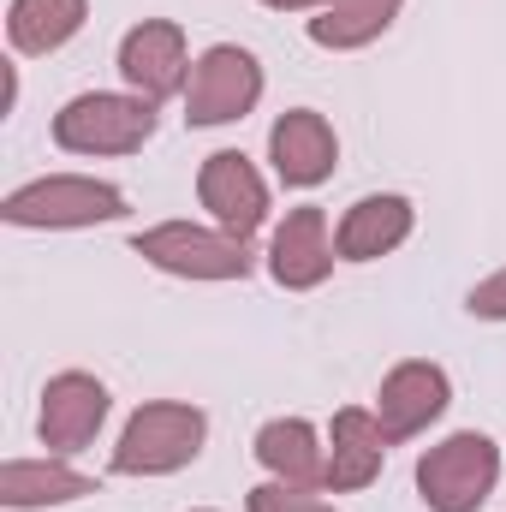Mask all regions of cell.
Masks as SVG:
<instances>
[{"label":"cell","mask_w":506,"mask_h":512,"mask_svg":"<svg viewBox=\"0 0 506 512\" xmlns=\"http://www.w3.org/2000/svg\"><path fill=\"white\" fill-rule=\"evenodd\" d=\"M131 203L120 185L90 179V173H48L18 191H6L0 221L6 227H36V233H72V227H108L126 221Z\"/></svg>","instance_id":"obj_1"},{"label":"cell","mask_w":506,"mask_h":512,"mask_svg":"<svg viewBox=\"0 0 506 512\" xmlns=\"http://www.w3.org/2000/svg\"><path fill=\"white\" fill-rule=\"evenodd\" d=\"M209 441V417L191 399H149L137 405L114 441V471L120 477H173L185 471Z\"/></svg>","instance_id":"obj_2"},{"label":"cell","mask_w":506,"mask_h":512,"mask_svg":"<svg viewBox=\"0 0 506 512\" xmlns=\"http://www.w3.org/2000/svg\"><path fill=\"white\" fill-rule=\"evenodd\" d=\"M501 483V447L483 429H459L417 459V495L429 512H477Z\"/></svg>","instance_id":"obj_3"},{"label":"cell","mask_w":506,"mask_h":512,"mask_svg":"<svg viewBox=\"0 0 506 512\" xmlns=\"http://www.w3.org/2000/svg\"><path fill=\"white\" fill-rule=\"evenodd\" d=\"M155 137V102L120 90H84L54 114V143L66 155H137Z\"/></svg>","instance_id":"obj_4"},{"label":"cell","mask_w":506,"mask_h":512,"mask_svg":"<svg viewBox=\"0 0 506 512\" xmlns=\"http://www.w3.org/2000/svg\"><path fill=\"white\" fill-rule=\"evenodd\" d=\"M131 251L143 256L149 268L173 274V280H245L256 268L251 239H233L221 227H197V221H161L143 227L131 239Z\"/></svg>","instance_id":"obj_5"},{"label":"cell","mask_w":506,"mask_h":512,"mask_svg":"<svg viewBox=\"0 0 506 512\" xmlns=\"http://www.w3.org/2000/svg\"><path fill=\"white\" fill-rule=\"evenodd\" d=\"M262 102V60L239 42H215L197 54L185 84V120L191 126H233Z\"/></svg>","instance_id":"obj_6"},{"label":"cell","mask_w":506,"mask_h":512,"mask_svg":"<svg viewBox=\"0 0 506 512\" xmlns=\"http://www.w3.org/2000/svg\"><path fill=\"white\" fill-rule=\"evenodd\" d=\"M191 48H185V30L173 18H143L120 36V78H126L131 96L143 102H167V96H185L191 84Z\"/></svg>","instance_id":"obj_7"},{"label":"cell","mask_w":506,"mask_h":512,"mask_svg":"<svg viewBox=\"0 0 506 512\" xmlns=\"http://www.w3.org/2000/svg\"><path fill=\"white\" fill-rule=\"evenodd\" d=\"M197 203L209 209V221L233 239H251L268 221V179L256 173L245 149H215L197 167Z\"/></svg>","instance_id":"obj_8"},{"label":"cell","mask_w":506,"mask_h":512,"mask_svg":"<svg viewBox=\"0 0 506 512\" xmlns=\"http://www.w3.org/2000/svg\"><path fill=\"white\" fill-rule=\"evenodd\" d=\"M108 411H114V399H108V387L96 382L90 370H60L54 382L42 387L36 435H42V447H48L54 459H60V453H84V447L102 435Z\"/></svg>","instance_id":"obj_9"},{"label":"cell","mask_w":506,"mask_h":512,"mask_svg":"<svg viewBox=\"0 0 506 512\" xmlns=\"http://www.w3.org/2000/svg\"><path fill=\"white\" fill-rule=\"evenodd\" d=\"M447 405H453V382H447V370L429 364V358L393 364V370L381 376V387H376V417H381V429H387V441L423 435L429 423L447 417Z\"/></svg>","instance_id":"obj_10"},{"label":"cell","mask_w":506,"mask_h":512,"mask_svg":"<svg viewBox=\"0 0 506 512\" xmlns=\"http://www.w3.org/2000/svg\"><path fill=\"white\" fill-rule=\"evenodd\" d=\"M334 262H340V251H334V233H328V209H316V203L286 209V221L268 239V274H274V286L316 292L334 274Z\"/></svg>","instance_id":"obj_11"},{"label":"cell","mask_w":506,"mask_h":512,"mask_svg":"<svg viewBox=\"0 0 506 512\" xmlns=\"http://www.w3.org/2000/svg\"><path fill=\"white\" fill-rule=\"evenodd\" d=\"M268 161H274L280 185L316 191V185H328L334 167H340V137H334V126H328L316 108H286V114L274 120V131H268Z\"/></svg>","instance_id":"obj_12"},{"label":"cell","mask_w":506,"mask_h":512,"mask_svg":"<svg viewBox=\"0 0 506 512\" xmlns=\"http://www.w3.org/2000/svg\"><path fill=\"white\" fill-rule=\"evenodd\" d=\"M387 429H381L376 411L364 405H340L334 423H328V495H358L370 489L387 465Z\"/></svg>","instance_id":"obj_13"},{"label":"cell","mask_w":506,"mask_h":512,"mask_svg":"<svg viewBox=\"0 0 506 512\" xmlns=\"http://www.w3.org/2000/svg\"><path fill=\"white\" fill-rule=\"evenodd\" d=\"M411 227H417L411 197H399V191H376V197H358V203L340 215V227H334V251H340V262H376V256L399 251V245L411 239Z\"/></svg>","instance_id":"obj_14"},{"label":"cell","mask_w":506,"mask_h":512,"mask_svg":"<svg viewBox=\"0 0 506 512\" xmlns=\"http://www.w3.org/2000/svg\"><path fill=\"white\" fill-rule=\"evenodd\" d=\"M256 465L274 477V483H292V489H328V441L316 435L310 417H274L256 429Z\"/></svg>","instance_id":"obj_15"},{"label":"cell","mask_w":506,"mask_h":512,"mask_svg":"<svg viewBox=\"0 0 506 512\" xmlns=\"http://www.w3.org/2000/svg\"><path fill=\"white\" fill-rule=\"evenodd\" d=\"M96 495V477L72 471L66 459H6L0 465V507L12 512H42V507H72Z\"/></svg>","instance_id":"obj_16"},{"label":"cell","mask_w":506,"mask_h":512,"mask_svg":"<svg viewBox=\"0 0 506 512\" xmlns=\"http://www.w3.org/2000/svg\"><path fill=\"white\" fill-rule=\"evenodd\" d=\"M84 18H90V0H12L6 6V42H12V54L42 60V54L66 48L84 30Z\"/></svg>","instance_id":"obj_17"},{"label":"cell","mask_w":506,"mask_h":512,"mask_svg":"<svg viewBox=\"0 0 506 512\" xmlns=\"http://www.w3.org/2000/svg\"><path fill=\"white\" fill-rule=\"evenodd\" d=\"M405 0H334L328 12L310 18V42L316 48H334V54H352V48H370L381 30L399 18Z\"/></svg>","instance_id":"obj_18"},{"label":"cell","mask_w":506,"mask_h":512,"mask_svg":"<svg viewBox=\"0 0 506 512\" xmlns=\"http://www.w3.org/2000/svg\"><path fill=\"white\" fill-rule=\"evenodd\" d=\"M245 512H340L328 507V501H316V489H292V483H256L251 495H245Z\"/></svg>","instance_id":"obj_19"},{"label":"cell","mask_w":506,"mask_h":512,"mask_svg":"<svg viewBox=\"0 0 506 512\" xmlns=\"http://www.w3.org/2000/svg\"><path fill=\"white\" fill-rule=\"evenodd\" d=\"M465 310H471L477 322H506V268H495L489 280H477V286H471Z\"/></svg>","instance_id":"obj_20"},{"label":"cell","mask_w":506,"mask_h":512,"mask_svg":"<svg viewBox=\"0 0 506 512\" xmlns=\"http://www.w3.org/2000/svg\"><path fill=\"white\" fill-rule=\"evenodd\" d=\"M262 6H274V12H328L334 0H262Z\"/></svg>","instance_id":"obj_21"},{"label":"cell","mask_w":506,"mask_h":512,"mask_svg":"<svg viewBox=\"0 0 506 512\" xmlns=\"http://www.w3.org/2000/svg\"><path fill=\"white\" fill-rule=\"evenodd\" d=\"M197 512H209V507H197Z\"/></svg>","instance_id":"obj_22"}]
</instances>
